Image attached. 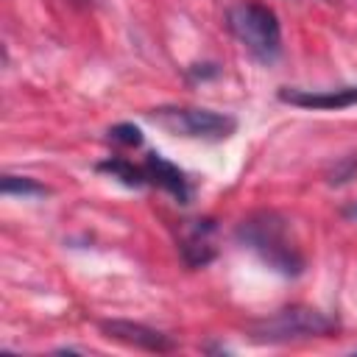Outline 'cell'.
I'll return each mask as SVG.
<instances>
[{
	"instance_id": "1",
	"label": "cell",
	"mask_w": 357,
	"mask_h": 357,
	"mask_svg": "<svg viewBox=\"0 0 357 357\" xmlns=\"http://www.w3.org/2000/svg\"><path fill=\"white\" fill-rule=\"evenodd\" d=\"M234 237L240 245L251 248L271 271L282 276H298L304 271V257L296 240L290 237V223L273 209H257L245 215L237 223Z\"/></svg>"
},
{
	"instance_id": "2",
	"label": "cell",
	"mask_w": 357,
	"mask_h": 357,
	"mask_svg": "<svg viewBox=\"0 0 357 357\" xmlns=\"http://www.w3.org/2000/svg\"><path fill=\"white\" fill-rule=\"evenodd\" d=\"M226 25L229 31L243 42V47L262 64H273L282 53V28L273 14V8L254 3V0H240L229 6L226 11Z\"/></svg>"
},
{
	"instance_id": "3",
	"label": "cell",
	"mask_w": 357,
	"mask_h": 357,
	"mask_svg": "<svg viewBox=\"0 0 357 357\" xmlns=\"http://www.w3.org/2000/svg\"><path fill=\"white\" fill-rule=\"evenodd\" d=\"M337 329V321L329 318L321 310L293 304L282 307L279 312L251 321L248 337L254 343H293V340H310V337H326Z\"/></svg>"
},
{
	"instance_id": "4",
	"label": "cell",
	"mask_w": 357,
	"mask_h": 357,
	"mask_svg": "<svg viewBox=\"0 0 357 357\" xmlns=\"http://www.w3.org/2000/svg\"><path fill=\"white\" fill-rule=\"evenodd\" d=\"M170 134L192 137V139H226L234 134L237 120L212 109H156L151 114Z\"/></svg>"
},
{
	"instance_id": "5",
	"label": "cell",
	"mask_w": 357,
	"mask_h": 357,
	"mask_svg": "<svg viewBox=\"0 0 357 357\" xmlns=\"http://www.w3.org/2000/svg\"><path fill=\"white\" fill-rule=\"evenodd\" d=\"M215 231H218V226L212 218H195V220L184 223L181 237H178V251L190 268H204L218 257Z\"/></svg>"
},
{
	"instance_id": "6",
	"label": "cell",
	"mask_w": 357,
	"mask_h": 357,
	"mask_svg": "<svg viewBox=\"0 0 357 357\" xmlns=\"http://www.w3.org/2000/svg\"><path fill=\"white\" fill-rule=\"evenodd\" d=\"M100 332L112 340H120L126 346L145 349V351H173L176 349V340L170 335H165L153 326L137 324V321H120V318L100 321Z\"/></svg>"
},
{
	"instance_id": "7",
	"label": "cell",
	"mask_w": 357,
	"mask_h": 357,
	"mask_svg": "<svg viewBox=\"0 0 357 357\" xmlns=\"http://www.w3.org/2000/svg\"><path fill=\"white\" fill-rule=\"evenodd\" d=\"M142 167H145L148 181H153L156 187L167 190L178 204H190V198H192V187H190L187 176H184L173 162H167V159L159 156V153H148Z\"/></svg>"
},
{
	"instance_id": "8",
	"label": "cell",
	"mask_w": 357,
	"mask_h": 357,
	"mask_svg": "<svg viewBox=\"0 0 357 357\" xmlns=\"http://www.w3.org/2000/svg\"><path fill=\"white\" fill-rule=\"evenodd\" d=\"M279 100L301 106V109H346L357 103V86H343L332 92H307V89H279Z\"/></svg>"
},
{
	"instance_id": "9",
	"label": "cell",
	"mask_w": 357,
	"mask_h": 357,
	"mask_svg": "<svg viewBox=\"0 0 357 357\" xmlns=\"http://www.w3.org/2000/svg\"><path fill=\"white\" fill-rule=\"evenodd\" d=\"M98 170H100V173H109L112 178L123 181L126 187H142V184L148 181L145 167H137L134 162H126V159H120V156H112V159L98 162Z\"/></svg>"
},
{
	"instance_id": "10",
	"label": "cell",
	"mask_w": 357,
	"mask_h": 357,
	"mask_svg": "<svg viewBox=\"0 0 357 357\" xmlns=\"http://www.w3.org/2000/svg\"><path fill=\"white\" fill-rule=\"evenodd\" d=\"M3 192L6 195H22V198H39V195H47L50 190L45 184L28 178V176H11V173H6L3 176Z\"/></svg>"
},
{
	"instance_id": "11",
	"label": "cell",
	"mask_w": 357,
	"mask_h": 357,
	"mask_svg": "<svg viewBox=\"0 0 357 357\" xmlns=\"http://www.w3.org/2000/svg\"><path fill=\"white\" fill-rule=\"evenodd\" d=\"M351 178H357V153H349V156L337 159L329 167V173H326V181L329 184H346Z\"/></svg>"
},
{
	"instance_id": "12",
	"label": "cell",
	"mask_w": 357,
	"mask_h": 357,
	"mask_svg": "<svg viewBox=\"0 0 357 357\" xmlns=\"http://www.w3.org/2000/svg\"><path fill=\"white\" fill-rule=\"evenodd\" d=\"M109 139L117 142V145H126V148H137L142 142V131L131 123H117L109 128Z\"/></svg>"
},
{
	"instance_id": "13",
	"label": "cell",
	"mask_w": 357,
	"mask_h": 357,
	"mask_svg": "<svg viewBox=\"0 0 357 357\" xmlns=\"http://www.w3.org/2000/svg\"><path fill=\"white\" fill-rule=\"evenodd\" d=\"M346 215H349V218H357V204H351V206H346Z\"/></svg>"
},
{
	"instance_id": "14",
	"label": "cell",
	"mask_w": 357,
	"mask_h": 357,
	"mask_svg": "<svg viewBox=\"0 0 357 357\" xmlns=\"http://www.w3.org/2000/svg\"><path fill=\"white\" fill-rule=\"evenodd\" d=\"M78 3H86V0H78Z\"/></svg>"
}]
</instances>
